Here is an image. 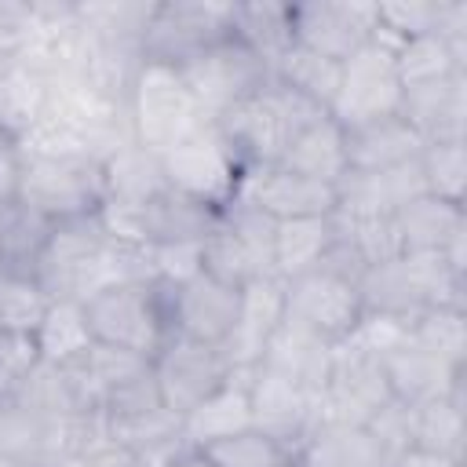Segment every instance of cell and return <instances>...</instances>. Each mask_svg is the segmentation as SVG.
Instances as JSON below:
<instances>
[{
	"mask_svg": "<svg viewBox=\"0 0 467 467\" xmlns=\"http://www.w3.org/2000/svg\"><path fill=\"white\" fill-rule=\"evenodd\" d=\"M390 401H394V394L387 387L383 361L376 354L354 347L350 339L336 343L328 379L321 390V420L368 427Z\"/></svg>",
	"mask_w": 467,
	"mask_h": 467,
	"instance_id": "cell-12",
	"label": "cell"
},
{
	"mask_svg": "<svg viewBox=\"0 0 467 467\" xmlns=\"http://www.w3.org/2000/svg\"><path fill=\"white\" fill-rule=\"evenodd\" d=\"M0 467H22V463H18L11 452H4V449H0Z\"/></svg>",
	"mask_w": 467,
	"mask_h": 467,
	"instance_id": "cell-49",
	"label": "cell"
},
{
	"mask_svg": "<svg viewBox=\"0 0 467 467\" xmlns=\"http://www.w3.org/2000/svg\"><path fill=\"white\" fill-rule=\"evenodd\" d=\"M277 164L288 168V171H296V175H306V179H317V182L336 186L347 175L343 128L328 113H317L310 124L299 128V135L288 142V150H285V157Z\"/></svg>",
	"mask_w": 467,
	"mask_h": 467,
	"instance_id": "cell-27",
	"label": "cell"
},
{
	"mask_svg": "<svg viewBox=\"0 0 467 467\" xmlns=\"http://www.w3.org/2000/svg\"><path fill=\"white\" fill-rule=\"evenodd\" d=\"M394 69H398L401 91H412V88H427L456 73H467V58L456 55L441 33H423L394 47Z\"/></svg>",
	"mask_w": 467,
	"mask_h": 467,
	"instance_id": "cell-36",
	"label": "cell"
},
{
	"mask_svg": "<svg viewBox=\"0 0 467 467\" xmlns=\"http://www.w3.org/2000/svg\"><path fill=\"white\" fill-rule=\"evenodd\" d=\"M18 201L51 223L95 215L106 201L102 164L91 157H22Z\"/></svg>",
	"mask_w": 467,
	"mask_h": 467,
	"instance_id": "cell-5",
	"label": "cell"
},
{
	"mask_svg": "<svg viewBox=\"0 0 467 467\" xmlns=\"http://www.w3.org/2000/svg\"><path fill=\"white\" fill-rule=\"evenodd\" d=\"M409 336L449 365H467V310L463 306H431L423 310Z\"/></svg>",
	"mask_w": 467,
	"mask_h": 467,
	"instance_id": "cell-41",
	"label": "cell"
},
{
	"mask_svg": "<svg viewBox=\"0 0 467 467\" xmlns=\"http://www.w3.org/2000/svg\"><path fill=\"white\" fill-rule=\"evenodd\" d=\"M379 361H383L387 387H390L394 401L405 405V409L434 401V398H463L467 365H449L445 358H438L427 347H420L412 336H405Z\"/></svg>",
	"mask_w": 467,
	"mask_h": 467,
	"instance_id": "cell-18",
	"label": "cell"
},
{
	"mask_svg": "<svg viewBox=\"0 0 467 467\" xmlns=\"http://www.w3.org/2000/svg\"><path fill=\"white\" fill-rule=\"evenodd\" d=\"M128 117L135 128V142H142L153 153L171 150L182 135L208 120L197 109L179 69L157 62H142V69L135 73V84L128 91Z\"/></svg>",
	"mask_w": 467,
	"mask_h": 467,
	"instance_id": "cell-4",
	"label": "cell"
},
{
	"mask_svg": "<svg viewBox=\"0 0 467 467\" xmlns=\"http://www.w3.org/2000/svg\"><path fill=\"white\" fill-rule=\"evenodd\" d=\"M394 230L401 255H438L467 234V208L420 193L394 215Z\"/></svg>",
	"mask_w": 467,
	"mask_h": 467,
	"instance_id": "cell-24",
	"label": "cell"
},
{
	"mask_svg": "<svg viewBox=\"0 0 467 467\" xmlns=\"http://www.w3.org/2000/svg\"><path fill=\"white\" fill-rule=\"evenodd\" d=\"M62 467H142V460L128 445H120L117 438H109V431H106L99 441H91L84 449V456H77V460H69Z\"/></svg>",
	"mask_w": 467,
	"mask_h": 467,
	"instance_id": "cell-46",
	"label": "cell"
},
{
	"mask_svg": "<svg viewBox=\"0 0 467 467\" xmlns=\"http://www.w3.org/2000/svg\"><path fill=\"white\" fill-rule=\"evenodd\" d=\"M230 33L241 44H248L274 69V62L296 44L292 40V4H274V0L230 4Z\"/></svg>",
	"mask_w": 467,
	"mask_h": 467,
	"instance_id": "cell-33",
	"label": "cell"
},
{
	"mask_svg": "<svg viewBox=\"0 0 467 467\" xmlns=\"http://www.w3.org/2000/svg\"><path fill=\"white\" fill-rule=\"evenodd\" d=\"M168 467H215V463L208 460V452H204V449L186 445L179 456H171V463H168Z\"/></svg>",
	"mask_w": 467,
	"mask_h": 467,
	"instance_id": "cell-48",
	"label": "cell"
},
{
	"mask_svg": "<svg viewBox=\"0 0 467 467\" xmlns=\"http://www.w3.org/2000/svg\"><path fill=\"white\" fill-rule=\"evenodd\" d=\"M441 18V0H379L376 4V36L401 44L423 33H434Z\"/></svg>",
	"mask_w": 467,
	"mask_h": 467,
	"instance_id": "cell-43",
	"label": "cell"
},
{
	"mask_svg": "<svg viewBox=\"0 0 467 467\" xmlns=\"http://www.w3.org/2000/svg\"><path fill=\"white\" fill-rule=\"evenodd\" d=\"M153 4L142 0H77V18L80 26L99 36V40H113V44H135L142 51V33L150 26Z\"/></svg>",
	"mask_w": 467,
	"mask_h": 467,
	"instance_id": "cell-38",
	"label": "cell"
},
{
	"mask_svg": "<svg viewBox=\"0 0 467 467\" xmlns=\"http://www.w3.org/2000/svg\"><path fill=\"white\" fill-rule=\"evenodd\" d=\"M47 109V77L22 58L0 62V135L15 146Z\"/></svg>",
	"mask_w": 467,
	"mask_h": 467,
	"instance_id": "cell-30",
	"label": "cell"
},
{
	"mask_svg": "<svg viewBox=\"0 0 467 467\" xmlns=\"http://www.w3.org/2000/svg\"><path fill=\"white\" fill-rule=\"evenodd\" d=\"M270 77L277 84H285L288 91H296L299 99L314 102L317 109L328 113L332 99H336V84H339V62L303 47V44H292L270 69Z\"/></svg>",
	"mask_w": 467,
	"mask_h": 467,
	"instance_id": "cell-37",
	"label": "cell"
},
{
	"mask_svg": "<svg viewBox=\"0 0 467 467\" xmlns=\"http://www.w3.org/2000/svg\"><path fill=\"white\" fill-rule=\"evenodd\" d=\"M416 164H420L423 190L431 197H441V201L463 208V197H467V142H423Z\"/></svg>",
	"mask_w": 467,
	"mask_h": 467,
	"instance_id": "cell-39",
	"label": "cell"
},
{
	"mask_svg": "<svg viewBox=\"0 0 467 467\" xmlns=\"http://www.w3.org/2000/svg\"><path fill=\"white\" fill-rule=\"evenodd\" d=\"M244 390H248V420L255 431L277 438L292 452L306 441V434L321 420V401L285 376L270 372L266 365L244 368Z\"/></svg>",
	"mask_w": 467,
	"mask_h": 467,
	"instance_id": "cell-14",
	"label": "cell"
},
{
	"mask_svg": "<svg viewBox=\"0 0 467 467\" xmlns=\"http://www.w3.org/2000/svg\"><path fill=\"white\" fill-rule=\"evenodd\" d=\"M252 208H259L266 219L274 223H288V219H314V215H332L339 204L336 186L296 175L281 164H266V168H248L241 175L237 197Z\"/></svg>",
	"mask_w": 467,
	"mask_h": 467,
	"instance_id": "cell-16",
	"label": "cell"
},
{
	"mask_svg": "<svg viewBox=\"0 0 467 467\" xmlns=\"http://www.w3.org/2000/svg\"><path fill=\"white\" fill-rule=\"evenodd\" d=\"M33 343H36L40 361H47V365L66 368V365L80 361L95 347L84 303L80 299H66V296L51 299L44 317H40V325H36V332H33Z\"/></svg>",
	"mask_w": 467,
	"mask_h": 467,
	"instance_id": "cell-31",
	"label": "cell"
},
{
	"mask_svg": "<svg viewBox=\"0 0 467 467\" xmlns=\"http://www.w3.org/2000/svg\"><path fill=\"white\" fill-rule=\"evenodd\" d=\"M150 368H153L157 394H161L164 409H171L175 416L193 412L204 398H212L219 387H226L230 376L237 372L223 347L197 343L186 336H168L164 347L150 358Z\"/></svg>",
	"mask_w": 467,
	"mask_h": 467,
	"instance_id": "cell-11",
	"label": "cell"
},
{
	"mask_svg": "<svg viewBox=\"0 0 467 467\" xmlns=\"http://www.w3.org/2000/svg\"><path fill=\"white\" fill-rule=\"evenodd\" d=\"M168 288V328L171 336H186L197 343L223 347L237 325L241 288H230L208 274H197L182 285Z\"/></svg>",
	"mask_w": 467,
	"mask_h": 467,
	"instance_id": "cell-17",
	"label": "cell"
},
{
	"mask_svg": "<svg viewBox=\"0 0 467 467\" xmlns=\"http://www.w3.org/2000/svg\"><path fill=\"white\" fill-rule=\"evenodd\" d=\"M84 314H88L91 339L99 347H113L146 361L171 336L168 288L157 281H128V285L102 288L84 299Z\"/></svg>",
	"mask_w": 467,
	"mask_h": 467,
	"instance_id": "cell-2",
	"label": "cell"
},
{
	"mask_svg": "<svg viewBox=\"0 0 467 467\" xmlns=\"http://www.w3.org/2000/svg\"><path fill=\"white\" fill-rule=\"evenodd\" d=\"M161 164H164V179L171 190L190 193L212 208H226L237 197V186L244 175L241 161L226 146L215 120H204L201 128L182 135L171 150L161 153Z\"/></svg>",
	"mask_w": 467,
	"mask_h": 467,
	"instance_id": "cell-6",
	"label": "cell"
},
{
	"mask_svg": "<svg viewBox=\"0 0 467 467\" xmlns=\"http://www.w3.org/2000/svg\"><path fill=\"white\" fill-rule=\"evenodd\" d=\"M361 314L365 310H361V296H358V277H350L328 263L285 281V321H292L328 343L350 339Z\"/></svg>",
	"mask_w": 467,
	"mask_h": 467,
	"instance_id": "cell-10",
	"label": "cell"
},
{
	"mask_svg": "<svg viewBox=\"0 0 467 467\" xmlns=\"http://www.w3.org/2000/svg\"><path fill=\"white\" fill-rule=\"evenodd\" d=\"M36 361H40V354H36L33 336L0 328V401H7L18 390V383L33 372Z\"/></svg>",
	"mask_w": 467,
	"mask_h": 467,
	"instance_id": "cell-45",
	"label": "cell"
},
{
	"mask_svg": "<svg viewBox=\"0 0 467 467\" xmlns=\"http://www.w3.org/2000/svg\"><path fill=\"white\" fill-rule=\"evenodd\" d=\"M296 467H394V463L365 427L317 420V427L296 449Z\"/></svg>",
	"mask_w": 467,
	"mask_h": 467,
	"instance_id": "cell-26",
	"label": "cell"
},
{
	"mask_svg": "<svg viewBox=\"0 0 467 467\" xmlns=\"http://www.w3.org/2000/svg\"><path fill=\"white\" fill-rule=\"evenodd\" d=\"M401 117L423 142H467V73L401 91Z\"/></svg>",
	"mask_w": 467,
	"mask_h": 467,
	"instance_id": "cell-20",
	"label": "cell"
},
{
	"mask_svg": "<svg viewBox=\"0 0 467 467\" xmlns=\"http://www.w3.org/2000/svg\"><path fill=\"white\" fill-rule=\"evenodd\" d=\"M343 146H347V171H387L412 164L423 150V139L398 113L358 128H343Z\"/></svg>",
	"mask_w": 467,
	"mask_h": 467,
	"instance_id": "cell-22",
	"label": "cell"
},
{
	"mask_svg": "<svg viewBox=\"0 0 467 467\" xmlns=\"http://www.w3.org/2000/svg\"><path fill=\"white\" fill-rule=\"evenodd\" d=\"M230 36V4L215 0H168L153 4L142 33V62L182 69L190 58Z\"/></svg>",
	"mask_w": 467,
	"mask_h": 467,
	"instance_id": "cell-9",
	"label": "cell"
},
{
	"mask_svg": "<svg viewBox=\"0 0 467 467\" xmlns=\"http://www.w3.org/2000/svg\"><path fill=\"white\" fill-rule=\"evenodd\" d=\"M372 36H376V4L365 0L292 4V40L332 62H347Z\"/></svg>",
	"mask_w": 467,
	"mask_h": 467,
	"instance_id": "cell-15",
	"label": "cell"
},
{
	"mask_svg": "<svg viewBox=\"0 0 467 467\" xmlns=\"http://www.w3.org/2000/svg\"><path fill=\"white\" fill-rule=\"evenodd\" d=\"M179 77L190 88L197 109L208 120H219L226 109H234L237 102H244L270 80V66L230 33L226 40H219L208 51H201L197 58H190L179 69Z\"/></svg>",
	"mask_w": 467,
	"mask_h": 467,
	"instance_id": "cell-8",
	"label": "cell"
},
{
	"mask_svg": "<svg viewBox=\"0 0 467 467\" xmlns=\"http://www.w3.org/2000/svg\"><path fill=\"white\" fill-rule=\"evenodd\" d=\"M51 226L55 223L47 215H40L36 208H29L18 197L0 204V270L33 277Z\"/></svg>",
	"mask_w": 467,
	"mask_h": 467,
	"instance_id": "cell-35",
	"label": "cell"
},
{
	"mask_svg": "<svg viewBox=\"0 0 467 467\" xmlns=\"http://www.w3.org/2000/svg\"><path fill=\"white\" fill-rule=\"evenodd\" d=\"M332 350L336 343L292 325V321H281L274 328V336L266 339L263 347V358L255 365H266L270 372L285 376L288 383H296L299 390L314 394L321 401V390H325V379H328V365H332Z\"/></svg>",
	"mask_w": 467,
	"mask_h": 467,
	"instance_id": "cell-21",
	"label": "cell"
},
{
	"mask_svg": "<svg viewBox=\"0 0 467 467\" xmlns=\"http://www.w3.org/2000/svg\"><path fill=\"white\" fill-rule=\"evenodd\" d=\"M409 438L412 452L463 463L467 445V401L463 398H434L409 409Z\"/></svg>",
	"mask_w": 467,
	"mask_h": 467,
	"instance_id": "cell-28",
	"label": "cell"
},
{
	"mask_svg": "<svg viewBox=\"0 0 467 467\" xmlns=\"http://www.w3.org/2000/svg\"><path fill=\"white\" fill-rule=\"evenodd\" d=\"M18 171H22L18 146L7 135H0V204L18 197Z\"/></svg>",
	"mask_w": 467,
	"mask_h": 467,
	"instance_id": "cell-47",
	"label": "cell"
},
{
	"mask_svg": "<svg viewBox=\"0 0 467 467\" xmlns=\"http://www.w3.org/2000/svg\"><path fill=\"white\" fill-rule=\"evenodd\" d=\"M252 427L248 420V390H244V368L230 376L226 387H219L212 398H204L193 412L182 416V438L193 449H204L226 434H237Z\"/></svg>",
	"mask_w": 467,
	"mask_h": 467,
	"instance_id": "cell-32",
	"label": "cell"
},
{
	"mask_svg": "<svg viewBox=\"0 0 467 467\" xmlns=\"http://www.w3.org/2000/svg\"><path fill=\"white\" fill-rule=\"evenodd\" d=\"M106 244H109V237H106V230L99 223V212L95 215H80V219H62V223L51 226L33 277L44 285V292L51 299L66 296V299H80L84 303L88 274L99 263V255L106 252Z\"/></svg>",
	"mask_w": 467,
	"mask_h": 467,
	"instance_id": "cell-13",
	"label": "cell"
},
{
	"mask_svg": "<svg viewBox=\"0 0 467 467\" xmlns=\"http://www.w3.org/2000/svg\"><path fill=\"white\" fill-rule=\"evenodd\" d=\"M398 113H401V80L394 69V44L372 36L361 51L339 62V84L328 117L339 128H358Z\"/></svg>",
	"mask_w": 467,
	"mask_h": 467,
	"instance_id": "cell-7",
	"label": "cell"
},
{
	"mask_svg": "<svg viewBox=\"0 0 467 467\" xmlns=\"http://www.w3.org/2000/svg\"><path fill=\"white\" fill-rule=\"evenodd\" d=\"M47 303H51V296L44 292V285L36 277L0 270V328L33 336Z\"/></svg>",
	"mask_w": 467,
	"mask_h": 467,
	"instance_id": "cell-42",
	"label": "cell"
},
{
	"mask_svg": "<svg viewBox=\"0 0 467 467\" xmlns=\"http://www.w3.org/2000/svg\"><path fill=\"white\" fill-rule=\"evenodd\" d=\"M274 230L277 223L259 208L230 201L219 212L215 230L201 241V274L230 288H244L255 277H274Z\"/></svg>",
	"mask_w": 467,
	"mask_h": 467,
	"instance_id": "cell-3",
	"label": "cell"
},
{
	"mask_svg": "<svg viewBox=\"0 0 467 467\" xmlns=\"http://www.w3.org/2000/svg\"><path fill=\"white\" fill-rule=\"evenodd\" d=\"M150 277L157 285H182L201 274V241L197 244H146Z\"/></svg>",
	"mask_w": 467,
	"mask_h": 467,
	"instance_id": "cell-44",
	"label": "cell"
},
{
	"mask_svg": "<svg viewBox=\"0 0 467 467\" xmlns=\"http://www.w3.org/2000/svg\"><path fill=\"white\" fill-rule=\"evenodd\" d=\"M102 182H106V201L117 204H146L161 190H168L161 153L146 150L142 142H128L117 153L102 161Z\"/></svg>",
	"mask_w": 467,
	"mask_h": 467,
	"instance_id": "cell-29",
	"label": "cell"
},
{
	"mask_svg": "<svg viewBox=\"0 0 467 467\" xmlns=\"http://www.w3.org/2000/svg\"><path fill=\"white\" fill-rule=\"evenodd\" d=\"M219 212L223 208H212V204L168 186L153 201L142 204L146 244H197L215 230Z\"/></svg>",
	"mask_w": 467,
	"mask_h": 467,
	"instance_id": "cell-25",
	"label": "cell"
},
{
	"mask_svg": "<svg viewBox=\"0 0 467 467\" xmlns=\"http://www.w3.org/2000/svg\"><path fill=\"white\" fill-rule=\"evenodd\" d=\"M285 321V281L281 277H255L241 288V310L230 339L223 343L234 368H252L263 358L266 339Z\"/></svg>",
	"mask_w": 467,
	"mask_h": 467,
	"instance_id": "cell-19",
	"label": "cell"
},
{
	"mask_svg": "<svg viewBox=\"0 0 467 467\" xmlns=\"http://www.w3.org/2000/svg\"><path fill=\"white\" fill-rule=\"evenodd\" d=\"M317 113H325V109H317L314 102L299 99L296 91H288L285 84H277L270 77L255 95H248L244 102L226 109L215 120V128L223 131L226 146L248 171V168L277 164L285 157L288 142L299 135V128L310 124Z\"/></svg>",
	"mask_w": 467,
	"mask_h": 467,
	"instance_id": "cell-1",
	"label": "cell"
},
{
	"mask_svg": "<svg viewBox=\"0 0 467 467\" xmlns=\"http://www.w3.org/2000/svg\"><path fill=\"white\" fill-rule=\"evenodd\" d=\"M339 204L347 212H365V215H398L409 201H416L423 190L420 164H401L387 171H347L336 182Z\"/></svg>",
	"mask_w": 467,
	"mask_h": 467,
	"instance_id": "cell-23",
	"label": "cell"
},
{
	"mask_svg": "<svg viewBox=\"0 0 467 467\" xmlns=\"http://www.w3.org/2000/svg\"><path fill=\"white\" fill-rule=\"evenodd\" d=\"M332 248V215L288 219L274 230V277L292 281L306 270H317Z\"/></svg>",
	"mask_w": 467,
	"mask_h": 467,
	"instance_id": "cell-34",
	"label": "cell"
},
{
	"mask_svg": "<svg viewBox=\"0 0 467 467\" xmlns=\"http://www.w3.org/2000/svg\"><path fill=\"white\" fill-rule=\"evenodd\" d=\"M204 452L215 467H296V452L255 427L226 434V438L204 445Z\"/></svg>",
	"mask_w": 467,
	"mask_h": 467,
	"instance_id": "cell-40",
	"label": "cell"
},
{
	"mask_svg": "<svg viewBox=\"0 0 467 467\" xmlns=\"http://www.w3.org/2000/svg\"><path fill=\"white\" fill-rule=\"evenodd\" d=\"M22 467H62V463H22Z\"/></svg>",
	"mask_w": 467,
	"mask_h": 467,
	"instance_id": "cell-50",
	"label": "cell"
}]
</instances>
